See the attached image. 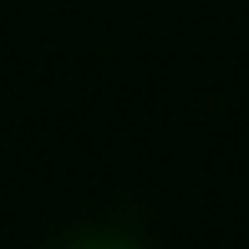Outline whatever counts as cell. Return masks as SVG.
<instances>
[{
    "label": "cell",
    "instance_id": "6da1fadb",
    "mask_svg": "<svg viewBox=\"0 0 249 249\" xmlns=\"http://www.w3.org/2000/svg\"><path fill=\"white\" fill-rule=\"evenodd\" d=\"M76 249H138L132 239H117V234H92V239H82Z\"/></svg>",
    "mask_w": 249,
    "mask_h": 249
}]
</instances>
